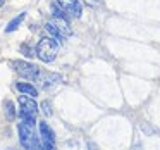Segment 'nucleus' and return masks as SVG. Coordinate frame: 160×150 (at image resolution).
Wrapping results in <instances>:
<instances>
[{
    "mask_svg": "<svg viewBox=\"0 0 160 150\" xmlns=\"http://www.w3.org/2000/svg\"><path fill=\"white\" fill-rule=\"evenodd\" d=\"M95 2H102V0H95Z\"/></svg>",
    "mask_w": 160,
    "mask_h": 150,
    "instance_id": "14",
    "label": "nucleus"
},
{
    "mask_svg": "<svg viewBox=\"0 0 160 150\" xmlns=\"http://www.w3.org/2000/svg\"><path fill=\"white\" fill-rule=\"evenodd\" d=\"M40 138H42V148L50 150L55 147V133L47 122H40Z\"/></svg>",
    "mask_w": 160,
    "mask_h": 150,
    "instance_id": "7",
    "label": "nucleus"
},
{
    "mask_svg": "<svg viewBox=\"0 0 160 150\" xmlns=\"http://www.w3.org/2000/svg\"><path fill=\"white\" fill-rule=\"evenodd\" d=\"M42 111H43V114H45V116H52V104H50V102H43V104H42Z\"/></svg>",
    "mask_w": 160,
    "mask_h": 150,
    "instance_id": "12",
    "label": "nucleus"
},
{
    "mask_svg": "<svg viewBox=\"0 0 160 150\" xmlns=\"http://www.w3.org/2000/svg\"><path fill=\"white\" fill-rule=\"evenodd\" d=\"M4 107H5V114H7L9 119H14L16 117V111H14V104L11 100H5L4 102Z\"/></svg>",
    "mask_w": 160,
    "mask_h": 150,
    "instance_id": "11",
    "label": "nucleus"
},
{
    "mask_svg": "<svg viewBox=\"0 0 160 150\" xmlns=\"http://www.w3.org/2000/svg\"><path fill=\"white\" fill-rule=\"evenodd\" d=\"M16 88H18V91H21V93H24V95H29V97H36V95H38L36 86H33V85H29V83H18Z\"/></svg>",
    "mask_w": 160,
    "mask_h": 150,
    "instance_id": "9",
    "label": "nucleus"
},
{
    "mask_svg": "<svg viewBox=\"0 0 160 150\" xmlns=\"http://www.w3.org/2000/svg\"><path fill=\"white\" fill-rule=\"evenodd\" d=\"M62 81V76L60 74H55V73H40L38 80H36V83L40 85V88H50L53 86V85L60 83Z\"/></svg>",
    "mask_w": 160,
    "mask_h": 150,
    "instance_id": "8",
    "label": "nucleus"
},
{
    "mask_svg": "<svg viewBox=\"0 0 160 150\" xmlns=\"http://www.w3.org/2000/svg\"><path fill=\"white\" fill-rule=\"evenodd\" d=\"M24 18H26V12H22V14H19V16H18V18H14V19H12V21L7 24L5 31L11 33V31H14V29H18V28H19V24L22 23V19H24Z\"/></svg>",
    "mask_w": 160,
    "mask_h": 150,
    "instance_id": "10",
    "label": "nucleus"
},
{
    "mask_svg": "<svg viewBox=\"0 0 160 150\" xmlns=\"http://www.w3.org/2000/svg\"><path fill=\"white\" fill-rule=\"evenodd\" d=\"M35 124H36V121H24V119L18 124L19 142H21V145L24 148H29V150L42 148V138L36 135Z\"/></svg>",
    "mask_w": 160,
    "mask_h": 150,
    "instance_id": "1",
    "label": "nucleus"
},
{
    "mask_svg": "<svg viewBox=\"0 0 160 150\" xmlns=\"http://www.w3.org/2000/svg\"><path fill=\"white\" fill-rule=\"evenodd\" d=\"M12 66H14L16 73H19V76L26 78V80H31V81H36L40 76V73H42L36 66H33V64H29V62H22V60H14Z\"/></svg>",
    "mask_w": 160,
    "mask_h": 150,
    "instance_id": "5",
    "label": "nucleus"
},
{
    "mask_svg": "<svg viewBox=\"0 0 160 150\" xmlns=\"http://www.w3.org/2000/svg\"><path fill=\"white\" fill-rule=\"evenodd\" d=\"M59 47L60 42L55 36H45L36 45V57L42 62H52V60H55L57 54H59Z\"/></svg>",
    "mask_w": 160,
    "mask_h": 150,
    "instance_id": "3",
    "label": "nucleus"
},
{
    "mask_svg": "<svg viewBox=\"0 0 160 150\" xmlns=\"http://www.w3.org/2000/svg\"><path fill=\"white\" fill-rule=\"evenodd\" d=\"M4 2H5V0H0V7H2V5H4Z\"/></svg>",
    "mask_w": 160,
    "mask_h": 150,
    "instance_id": "13",
    "label": "nucleus"
},
{
    "mask_svg": "<svg viewBox=\"0 0 160 150\" xmlns=\"http://www.w3.org/2000/svg\"><path fill=\"white\" fill-rule=\"evenodd\" d=\"M45 29L52 36H55L59 42H60V40H64V38H69V36L72 35V28H71V24L67 23L66 14H62V12L57 11V9H55L53 18L50 19V21L45 23Z\"/></svg>",
    "mask_w": 160,
    "mask_h": 150,
    "instance_id": "2",
    "label": "nucleus"
},
{
    "mask_svg": "<svg viewBox=\"0 0 160 150\" xmlns=\"http://www.w3.org/2000/svg\"><path fill=\"white\" fill-rule=\"evenodd\" d=\"M36 112H38V104L35 102V97L22 93L19 97V116L24 121H36Z\"/></svg>",
    "mask_w": 160,
    "mask_h": 150,
    "instance_id": "4",
    "label": "nucleus"
},
{
    "mask_svg": "<svg viewBox=\"0 0 160 150\" xmlns=\"http://www.w3.org/2000/svg\"><path fill=\"white\" fill-rule=\"evenodd\" d=\"M57 4L64 14L71 16V18H81L83 7H81L79 0H57Z\"/></svg>",
    "mask_w": 160,
    "mask_h": 150,
    "instance_id": "6",
    "label": "nucleus"
}]
</instances>
